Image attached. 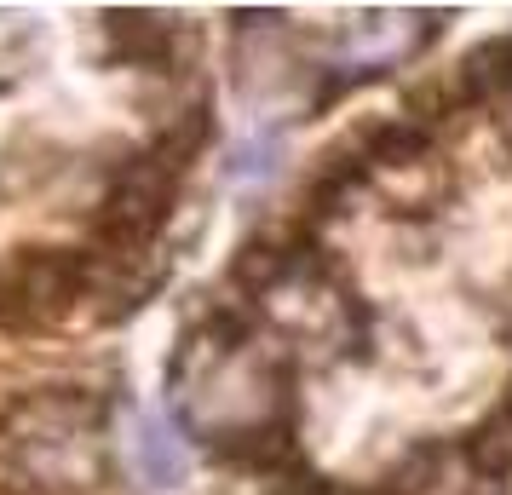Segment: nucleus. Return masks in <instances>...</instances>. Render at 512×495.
<instances>
[{
	"mask_svg": "<svg viewBox=\"0 0 512 495\" xmlns=\"http://www.w3.org/2000/svg\"><path fill=\"white\" fill-rule=\"evenodd\" d=\"M173 403L208 444L288 426V369L254 352L236 317H208L185 334L173 357Z\"/></svg>",
	"mask_w": 512,
	"mask_h": 495,
	"instance_id": "f257e3e1",
	"label": "nucleus"
},
{
	"mask_svg": "<svg viewBox=\"0 0 512 495\" xmlns=\"http://www.w3.org/2000/svg\"><path fill=\"white\" fill-rule=\"evenodd\" d=\"M12 444L24 467L47 490H93L98 478V415L75 386H47L29 392L12 426Z\"/></svg>",
	"mask_w": 512,
	"mask_h": 495,
	"instance_id": "f03ea898",
	"label": "nucleus"
},
{
	"mask_svg": "<svg viewBox=\"0 0 512 495\" xmlns=\"http://www.w3.org/2000/svg\"><path fill=\"white\" fill-rule=\"evenodd\" d=\"M231 81L254 110H305L317 98V75L300 58L294 35L282 29V18H254V12H242L236 24Z\"/></svg>",
	"mask_w": 512,
	"mask_h": 495,
	"instance_id": "7ed1b4c3",
	"label": "nucleus"
},
{
	"mask_svg": "<svg viewBox=\"0 0 512 495\" xmlns=\"http://www.w3.org/2000/svg\"><path fill=\"white\" fill-rule=\"evenodd\" d=\"M438 35L432 18H415V12H369L346 29L340 41V58H334V81H357V75H380L403 64L409 52H420Z\"/></svg>",
	"mask_w": 512,
	"mask_h": 495,
	"instance_id": "20e7f679",
	"label": "nucleus"
},
{
	"mask_svg": "<svg viewBox=\"0 0 512 495\" xmlns=\"http://www.w3.org/2000/svg\"><path fill=\"white\" fill-rule=\"evenodd\" d=\"M179 35L185 29L162 12H104V52L133 70H167L179 58Z\"/></svg>",
	"mask_w": 512,
	"mask_h": 495,
	"instance_id": "39448f33",
	"label": "nucleus"
},
{
	"mask_svg": "<svg viewBox=\"0 0 512 495\" xmlns=\"http://www.w3.org/2000/svg\"><path fill=\"white\" fill-rule=\"evenodd\" d=\"M455 93L461 104H495V98H512V35H495V41H478V47L466 52L461 64H455Z\"/></svg>",
	"mask_w": 512,
	"mask_h": 495,
	"instance_id": "423d86ee",
	"label": "nucleus"
},
{
	"mask_svg": "<svg viewBox=\"0 0 512 495\" xmlns=\"http://www.w3.org/2000/svg\"><path fill=\"white\" fill-rule=\"evenodd\" d=\"M300 265V248L288 242V236H271V231H259V236H248L242 248L231 254V283L242 288V294H254V300H265L271 288L288 277Z\"/></svg>",
	"mask_w": 512,
	"mask_h": 495,
	"instance_id": "0eeeda50",
	"label": "nucleus"
},
{
	"mask_svg": "<svg viewBox=\"0 0 512 495\" xmlns=\"http://www.w3.org/2000/svg\"><path fill=\"white\" fill-rule=\"evenodd\" d=\"M461 455L472 461L478 478H489V484H507L512 478V386L501 392V403L489 409L484 421L461 438Z\"/></svg>",
	"mask_w": 512,
	"mask_h": 495,
	"instance_id": "6e6552de",
	"label": "nucleus"
},
{
	"mask_svg": "<svg viewBox=\"0 0 512 495\" xmlns=\"http://www.w3.org/2000/svg\"><path fill=\"white\" fill-rule=\"evenodd\" d=\"M139 449H144V472H150V484H179V478H185L179 444H173V438H167L156 421L139 426Z\"/></svg>",
	"mask_w": 512,
	"mask_h": 495,
	"instance_id": "1a4fd4ad",
	"label": "nucleus"
}]
</instances>
